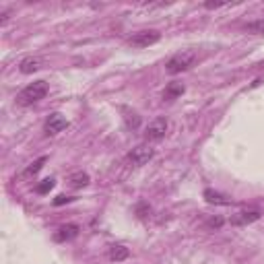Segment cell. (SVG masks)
<instances>
[{"label": "cell", "instance_id": "obj_4", "mask_svg": "<svg viewBox=\"0 0 264 264\" xmlns=\"http://www.w3.org/2000/svg\"><path fill=\"white\" fill-rule=\"evenodd\" d=\"M159 39H161L159 31L149 29V31H138V33H134V35L128 39V44H130L132 48H149V46L157 44Z\"/></svg>", "mask_w": 264, "mask_h": 264}, {"label": "cell", "instance_id": "obj_7", "mask_svg": "<svg viewBox=\"0 0 264 264\" xmlns=\"http://www.w3.org/2000/svg\"><path fill=\"white\" fill-rule=\"evenodd\" d=\"M260 217H262V213H260L258 209L239 211V213H235V215L231 217V225H235V227H243V225H250V223L258 221Z\"/></svg>", "mask_w": 264, "mask_h": 264}, {"label": "cell", "instance_id": "obj_2", "mask_svg": "<svg viewBox=\"0 0 264 264\" xmlns=\"http://www.w3.org/2000/svg\"><path fill=\"white\" fill-rule=\"evenodd\" d=\"M194 62H196V52H194V50H182V52L173 54V56L167 60L165 68H167L169 74H178V72L188 70Z\"/></svg>", "mask_w": 264, "mask_h": 264}, {"label": "cell", "instance_id": "obj_19", "mask_svg": "<svg viewBox=\"0 0 264 264\" xmlns=\"http://www.w3.org/2000/svg\"><path fill=\"white\" fill-rule=\"evenodd\" d=\"M72 200H74V198L60 194V196H56V198H54V205H56V207H60V205H66V202H72Z\"/></svg>", "mask_w": 264, "mask_h": 264}, {"label": "cell", "instance_id": "obj_8", "mask_svg": "<svg viewBox=\"0 0 264 264\" xmlns=\"http://www.w3.org/2000/svg\"><path fill=\"white\" fill-rule=\"evenodd\" d=\"M205 200L209 202V205H219V207H231V205H235V200L231 198V196H227V194H221V192H217V190H205Z\"/></svg>", "mask_w": 264, "mask_h": 264}, {"label": "cell", "instance_id": "obj_18", "mask_svg": "<svg viewBox=\"0 0 264 264\" xmlns=\"http://www.w3.org/2000/svg\"><path fill=\"white\" fill-rule=\"evenodd\" d=\"M149 213H151V207H149V205H145V202H140V205L136 207V215H138L140 219H145V217H147Z\"/></svg>", "mask_w": 264, "mask_h": 264}, {"label": "cell", "instance_id": "obj_3", "mask_svg": "<svg viewBox=\"0 0 264 264\" xmlns=\"http://www.w3.org/2000/svg\"><path fill=\"white\" fill-rule=\"evenodd\" d=\"M153 155H155V149L151 145H138L128 153V161L136 167H143L153 159Z\"/></svg>", "mask_w": 264, "mask_h": 264}, {"label": "cell", "instance_id": "obj_6", "mask_svg": "<svg viewBox=\"0 0 264 264\" xmlns=\"http://www.w3.org/2000/svg\"><path fill=\"white\" fill-rule=\"evenodd\" d=\"M165 132H167V120H165V118H155V120L147 126L145 138H147V140H161V138L165 136Z\"/></svg>", "mask_w": 264, "mask_h": 264}, {"label": "cell", "instance_id": "obj_21", "mask_svg": "<svg viewBox=\"0 0 264 264\" xmlns=\"http://www.w3.org/2000/svg\"><path fill=\"white\" fill-rule=\"evenodd\" d=\"M205 7L207 9H221V7H225V3H205Z\"/></svg>", "mask_w": 264, "mask_h": 264}, {"label": "cell", "instance_id": "obj_10", "mask_svg": "<svg viewBox=\"0 0 264 264\" xmlns=\"http://www.w3.org/2000/svg\"><path fill=\"white\" fill-rule=\"evenodd\" d=\"M42 66H44V62H42L39 58H33V56H29V58L21 60V64H19V70H21L23 74H31V72H37Z\"/></svg>", "mask_w": 264, "mask_h": 264}, {"label": "cell", "instance_id": "obj_14", "mask_svg": "<svg viewBox=\"0 0 264 264\" xmlns=\"http://www.w3.org/2000/svg\"><path fill=\"white\" fill-rule=\"evenodd\" d=\"M46 161H48V157H39V159H35L25 171H23V178H33L35 173H39L42 171V167L46 165Z\"/></svg>", "mask_w": 264, "mask_h": 264}, {"label": "cell", "instance_id": "obj_11", "mask_svg": "<svg viewBox=\"0 0 264 264\" xmlns=\"http://www.w3.org/2000/svg\"><path fill=\"white\" fill-rule=\"evenodd\" d=\"M108 256H110L112 262H122V260H126V258L130 256V250H128L126 246H122V243H114V246L110 248Z\"/></svg>", "mask_w": 264, "mask_h": 264}, {"label": "cell", "instance_id": "obj_5", "mask_svg": "<svg viewBox=\"0 0 264 264\" xmlns=\"http://www.w3.org/2000/svg\"><path fill=\"white\" fill-rule=\"evenodd\" d=\"M68 128V120L62 116V114H50V118L46 120V126H44V130H46V134L48 136H56L58 132H62V130H66Z\"/></svg>", "mask_w": 264, "mask_h": 264}, {"label": "cell", "instance_id": "obj_17", "mask_svg": "<svg viewBox=\"0 0 264 264\" xmlns=\"http://www.w3.org/2000/svg\"><path fill=\"white\" fill-rule=\"evenodd\" d=\"M246 31H248V33H256V35H262V33H264V21L248 23V25H246Z\"/></svg>", "mask_w": 264, "mask_h": 264}, {"label": "cell", "instance_id": "obj_9", "mask_svg": "<svg viewBox=\"0 0 264 264\" xmlns=\"http://www.w3.org/2000/svg\"><path fill=\"white\" fill-rule=\"evenodd\" d=\"M78 235V227L76 225H72V223H68V225H62L56 233H54V241H58V243H64V241H70V239H74Z\"/></svg>", "mask_w": 264, "mask_h": 264}, {"label": "cell", "instance_id": "obj_20", "mask_svg": "<svg viewBox=\"0 0 264 264\" xmlns=\"http://www.w3.org/2000/svg\"><path fill=\"white\" fill-rule=\"evenodd\" d=\"M223 223H225V221H223L221 217H215V219H209V223H207V225H209V227H213V229H219Z\"/></svg>", "mask_w": 264, "mask_h": 264}, {"label": "cell", "instance_id": "obj_16", "mask_svg": "<svg viewBox=\"0 0 264 264\" xmlns=\"http://www.w3.org/2000/svg\"><path fill=\"white\" fill-rule=\"evenodd\" d=\"M54 184H56V182H54L52 178H46V180H42V182L35 186V192H37V194H48V192L54 188Z\"/></svg>", "mask_w": 264, "mask_h": 264}, {"label": "cell", "instance_id": "obj_13", "mask_svg": "<svg viewBox=\"0 0 264 264\" xmlns=\"http://www.w3.org/2000/svg\"><path fill=\"white\" fill-rule=\"evenodd\" d=\"M68 184H70V188L80 190V188H85L87 184H89V175H87L85 171H74L68 178Z\"/></svg>", "mask_w": 264, "mask_h": 264}, {"label": "cell", "instance_id": "obj_12", "mask_svg": "<svg viewBox=\"0 0 264 264\" xmlns=\"http://www.w3.org/2000/svg\"><path fill=\"white\" fill-rule=\"evenodd\" d=\"M122 114H124V124L128 130H138L140 128V116L128 108H122Z\"/></svg>", "mask_w": 264, "mask_h": 264}, {"label": "cell", "instance_id": "obj_1", "mask_svg": "<svg viewBox=\"0 0 264 264\" xmlns=\"http://www.w3.org/2000/svg\"><path fill=\"white\" fill-rule=\"evenodd\" d=\"M46 95H48V83L46 80H33L17 95V104L19 106H33L39 99H44Z\"/></svg>", "mask_w": 264, "mask_h": 264}, {"label": "cell", "instance_id": "obj_15", "mask_svg": "<svg viewBox=\"0 0 264 264\" xmlns=\"http://www.w3.org/2000/svg\"><path fill=\"white\" fill-rule=\"evenodd\" d=\"M184 91L186 89H184L182 83H169L167 89H165V99H175V97H180Z\"/></svg>", "mask_w": 264, "mask_h": 264}]
</instances>
